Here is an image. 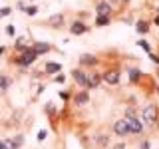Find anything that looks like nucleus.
Wrapping results in <instances>:
<instances>
[{
  "instance_id": "24",
  "label": "nucleus",
  "mask_w": 159,
  "mask_h": 149,
  "mask_svg": "<svg viewBox=\"0 0 159 149\" xmlns=\"http://www.w3.org/2000/svg\"><path fill=\"white\" fill-rule=\"evenodd\" d=\"M137 46H139V48H143V50H147V52H149V44L145 42V40H137Z\"/></svg>"
},
{
  "instance_id": "29",
  "label": "nucleus",
  "mask_w": 159,
  "mask_h": 149,
  "mask_svg": "<svg viewBox=\"0 0 159 149\" xmlns=\"http://www.w3.org/2000/svg\"><path fill=\"white\" fill-rule=\"evenodd\" d=\"M139 149H149V141H143L141 145H139Z\"/></svg>"
},
{
  "instance_id": "35",
  "label": "nucleus",
  "mask_w": 159,
  "mask_h": 149,
  "mask_svg": "<svg viewBox=\"0 0 159 149\" xmlns=\"http://www.w3.org/2000/svg\"><path fill=\"white\" fill-rule=\"evenodd\" d=\"M153 24H157V26H159V16H157V18H155V22H153Z\"/></svg>"
},
{
  "instance_id": "21",
  "label": "nucleus",
  "mask_w": 159,
  "mask_h": 149,
  "mask_svg": "<svg viewBox=\"0 0 159 149\" xmlns=\"http://www.w3.org/2000/svg\"><path fill=\"white\" fill-rule=\"evenodd\" d=\"M12 141H14V145H16V147H20L24 143V137L22 135H16V137H12Z\"/></svg>"
},
{
  "instance_id": "34",
  "label": "nucleus",
  "mask_w": 159,
  "mask_h": 149,
  "mask_svg": "<svg viewBox=\"0 0 159 149\" xmlns=\"http://www.w3.org/2000/svg\"><path fill=\"white\" fill-rule=\"evenodd\" d=\"M0 149H4V141H2V139H0Z\"/></svg>"
},
{
  "instance_id": "9",
  "label": "nucleus",
  "mask_w": 159,
  "mask_h": 149,
  "mask_svg": "<svg viewBox=\"0 0 159 149\" xmlns=\"http://www.w3.org/2000/svg\"><path fill=\"white\" fill-rule=\"evenodd\" d=\"M109 12H111V4H109V2H99L96 6V14H98V16H109Z\"/></svg>"
},
{
  "instance_id": "7",
  "label": "nucleus",
  "mask_w": 159,
  "mask_h": 149,
  "mask_svg": "<svg viewBox=\"0 0 159 149\" xmlns=\"http://www.w3.org/2000/svg\"><path fill=\"white\" fill-rule=\"evenodd\" d=\"M64 14H54V16H50L48 18V26H52V28H60V26H64Z\"/></svg>"
},
{
  "instance_id": "31",
  "label": "nucleus",
  "mask_w": 159,
  "mask_h": 149,
  "mask_svg": "<svg viewBox=\"0 0 159 149\" xmlns=\"http://www.w3.org/2000/svg\"><path fill=\"white\" fill-rule=\"evenodd\" d=\"M111 149H125V145H123V143H119V145H113Z\"/></svg>"
},
{
  "instance_id": "20",
  "label": "nucleus",
  "mask_w": 159,
  "mask_h": 149,
  "mask_svg": "<svg viewBox=\"0 0 159 149\" xmlns=\"http://www.w3.org/2000/svg\"><path fill=\"white\" fill-rule=\"evenodd\" d=\"M24 10H26V14H30V16H36V14H38V6H28Z\"/></svg>"
},
{
  "instance_id": "3",
  "label": "nucleus",
  "mask_w": 159,
  "mask_h": 149,
  "mask_svg": "<svg viewBox=\"0 0 159 149\" xmlns=\"http://www.w3.org/2000/svg\"><path fill=\"white\" fill-rule=\"evenodd\" d=\"M125 123H127L129 133H141V131H143V123H141V119H137L135 115L125 117Z\"/></svg>"
},
{
  "instance_id": "10",
  "label": "nucleus",
  "mask_w": 159,
  "mask_h": 149,
  "mask_svg": "<svg viewBox=\"0 0 159 149\" xmlns=\"http://www.w3.org/2000/svg\"><path fill=\"white\" fill-rule=\"evenodd\" d=\"M99 82H102V76H99V74H89L88 76V86L86 88H89V89H96L98 86H99Z\"/></svg>"
},
{
  "instance_id": "4",
  "label": "nucleus",
  "mask_w": 159,
  "mask_h": 149,
  "mask_svg": "<svg viewBox=\"0 0 159 149\" xmlns=\"http://www.w3.org/2000/svg\"><path fill=\"white\" fill-rule=\"evenodd\" d=\"M103 82L109 84V86L119 84V72L117 70H107V72H103Z\"/></svg>"
},
{
  "instance_id": "33",
  "label": "nucleus",
  "mask_w": 159,
  "mask_h": 149,
  "mask_svg": "<svg viewBox=\"0 0 159 149\" xmlns=\"http://www.w3.org/2000/svg\"><path fill=\"white\" fill-rule=\"evenodd\" d=\"M4 52H6V48H4V46H0V56H2Z\"/></svg>"
},
{
  "instance_id": "2",
  "label": "nucleus",
  "mask_w": 159,
  "mask_h": 149,
  "mask_svg": "<svg viewBox=\"0 0 159 149\" xmlns=\"http://www.w3.org/2000/svg\"><path fill=\"white\" fill-rule=\"evenodd\" d=\"M36 58H38L36 52H34L32 48H26V50H24V52L16 58V64H18V66H24V68H26V66H30V64L36 62Z\"/></svg>"
},
{
  "instance_id": "32",
  "label": "nucleus",
  "mask_w": 159,
  "mask_h": 149,
  "mask_svg": "<svg viewBox=\"0 0 159 149\" xmlns=\"http://www.w3.org/2000/svg\"><path fill=\"white\" fill-rule=\"evenodd\" d=\"M119 2H123V0H109V4H119Z\"/></svg>"
},
{
  "instance_id": "23",
  "label": "nucleus",
  "mask_w": 159,
  "mask_h": 149,
  "mask_svg": "<svg viewBox=\"0 0 159 149\" xmlns=\"http://www.w3.org/2000/svg\"><path fill=\"white\" fill-rule=\"evenodd\" d=\"M4 149H18V147L14 145L12 139H6V141H4Z\"/></svg>"
},
{
  "instance_id": "16",
  "label": "nucleus",
  "mask_w": 159,
  "mask_h": 149,
  "mask_svg": "<svg viewBox=\"0 0 159 149\" xmlns=\"http://www.w3.org/2000/svg\"><path fill=\"white\" fill-rule=\"evenodd\" d=\"M8 86H10V79H8L6 76H0V93H4V92H6Z\"/></svg>"
},
{
  "instance_id": "17",
  "label": "nucleus",
  "mask_w": 159,
  "mask_h": 149,
  "mask_svg": "<svg viewBox=\"0 0 159 149\" xmlns=\"http://www.w3.org/2000/svg\"><path fill=\"white\" fill-rule=\"evenodd\" d=\"M109 24V16H98L96 18V26H107Z\"/></svg>"
},
{
  "instance_id": "15",
  "label": "nucleus",
  "mask_w": 159,
  "mask_h": 149,
  "mask_svg": "<svg viewBox=\"0 0 159 149\" xmlns=\"http://www.w3.org/2000/svg\"><path fill=\"white\" fill-rule=\"evenodd\" d=\"M135 30L139 34H145L147 30H149V22H145V20H141V22H137V26H135Z\"/></svg>"
},
{
  "instance_id": "14",
  "label": "nucleus",
  "mask_w": 159,
  "mask_h": 149,
  "mask_svg": "<svg viewBox=\"0 0 159 149\" xmlns=\"http://www.w3.org/2000/svg\"><path fill=\"white\" fill-rule=\"evenodd\" d=\"M60 70H62V66L56 64V62H48L46 64V72L48 74H56V72H60Z\"/></svg>"
},
{
  "instance_id": "11",
  "label": "nucleus",
  "mask_w": 159,
  "mask_h": 149,
  "mask_svg": "<svg viewBox=\"0 0 159 149\" xmlns=\"http://www.w3.org/2000/svg\"><path fill=\"white\" fill-rule=\"evenodd\" d=\"M32 50L36 52V56H42V54L50 52V46H48V44H44V42H34L32 44Z\"/></svg>"
},
{
  "instance_id": "13",
  "label": "nucleus",
  "mask_w": 159,
  "mask_h": 149,
  "mask_svg": "<svg viewBox=\"0 0 159 149\" xmlns=\"http://www.w3.org/2000/svg\"><path fill=\"white\" fill-rule=\"evenodd\" d=\"M98 64V58L96 56H89V54H86V56L80 58V66H96Z\"/></svg>"
},
{
  "instance_id": "25",
  "label": "nucleus",
  "mask_w": 159,
  "mask_h": 149,
  "mask_svg": "<svg viewBox=\"0 0 159 149\" xmlns=\"http://www.w3.org/2000/svg\"><path fill=\"white\" fill-rule=\"evenodd\" d=\"M12 12V8H2L0 10V18H4V16H8V14Z\"/></svg>"
},
{
  "instance_id": "28",
  "label": "nucleus",
  "mask_w": 159,
  "mask_h": 149,
  "mask_svg": "<svg viewBox=\"0 0 159 149\" xmlns=\"http://www.w3.org/2000/svg\"><path fill=\"white\" fill-rule=\"evenodd\" d=\"M6 34H8V36H14V26H8L6 28Z\"/></svg>"
},
{
  "instance_id": "26",
  "label": "nucleus",
  "mask_w": 159,
  "mask_h": 149,
  "mask_svg": "<svg viewBox=\"0 0 159 149\" xmlns=\"http://www.w3.org/2000/svg\"><path fill=\"white\" fill-rule=\"evenodd\" d=\"M46 135H48V131H44V129H42V131L38 133V139H40V141H44V139H46Z\"/></svg>"
},
{
  "instance_id": "8",
  "label": "nucleus",
  "mask_w": 159,
  "mask_h": 149,
  "mask_svg": "<svg viewBox=\"0 0 159 149\" xmlns=\"http://www.w3.org/2000/svg\"><path fill=\"white\" fill-rule=\"evenodd\" d=\"M70 32H72L74 36H80V34H86L88 32V26L84 22H74L72 26H70Z\"/></svg>"
},
{
  "instance_id": "27",
  "label": "nucleus",
  "mask_w": 159,
  "mask_h": 149,
  "mask_svg": "<svg viewBox=\"0 0 159 149\" xmlns=\"http://www.w3.org/2000/svg\"><path fill=\"white\" fill-rule=\"evenodd\" d=\"M56 82H58V84H64V82H66V78L60 74V76H56Z\"/></svg>"
},
{
  "instance_id": "30",
  "label": "nucleus",
  "mask_w": 159,
  "mask_h": 149,
  "mask_svg": "<svg viewBox=\"0 0 159 149\" xmlns=\"http://www.w3.org/2000/svg\"><path fill=\"white\" fill-rule=\"evenodd\" d=\"M149 56H151V60H153L155 64H159V56H155V54H149Z\"/></svg>"
},
{
  "instance_id": "19",
  "label": "nucleus",
  "mask_w": 159,
  "mask_h": 149,
  "mask_svg": "<svg viewBox=\"0 0 159 149\" xmlns=\"http://www.w3.org/2000/svg\"><path fill=\"white\" fill-rule=\"evenodd\" d=\"M14 48H16L18 52H24V50H26V46H24V38H18L16 42H14Z\"/></svg>"
},
{
  "instance_id": "36",
  "label": "nucleus",
  "mask_w": 159,
  "mask_h": 149,
  "mask_svg": "<svg viewBox=\"0 0 159 149\" xmlns=\"http://www.w3.org/2000/svg\"><path fill=\"white\" fill-rule=\"evenodd\" d=\"M123 2H129V0H123Z\"/></svg>"
},
{
  "instance_id": "22",
  "label": "nucleus",
  "mask_w": 159,
  "mask_h": 149,
  "mask_svg": "<svg viewBox=\"0 0 159 149\" xmlns=\"http://www.w3.org/2000/svg\"><path fill=\"white\" fill-rule=\"evenodd\" d=\"M96 141L99 143V145H106V143H107V135H96Z\"/></svg>"
},
{
  "instance_id": "5",
  "label": "nucleus",
  "mask_w": 159,
  "mask_h": 149,
  "mask_svg": "<svg viewBox=\"0 0 159 149\" xmlns=\"http://www.w3.org/2000/svg\"><path fill=\"white\" fill-rule=\"evenodd\" d=\"M113 133L116 135H129V129H127V123H125V119H117L116 123H113Z\"/></svg>"
},
{
  "instance_id": "6",
  "label": "nucleus",
  "mask_w": 159,
  "mask_h": 149,
  "mask_svg": "<svg viewBox=\"0 0 159 149\" xmlns=\"http://www.w3.org/2000/svg\"><path fill=\"white\" fill-rule=\"evenodd\" d=\"M72 78L76 79V84H80L82 88H86V86H88V74H86V72H80V70H74V72H72Z\"/></svg>"
},
{
  "instance_id": "12",
  "label": "nucleus",
  "mask_w": 159,
  "mask_h": 149,
  "mask_svg": "<svg viewBox=\"0 0 159 149\" xmlns=\"http://www.w3.org/2000/svg\"><path fill=\"white\" fill-rule=\"evenodd\" d=\"M88 102H89L88 92H78L76 96H74V103H78V106H86Z\"/></svg>"
},
{
  "instance_id": "18",
  "label": "nucleus",
  "mask_w": 159,
  "mask_h": 149,
  "mask_svg": "<svg viewBox=\"0 0 159 149\" xmlns=\"http://www.w3.org/2000/svg\"><path fill=\"white\" fill-rule=\"evenodd\" d=\"M139 78H141V72H139V70H129V79H131V82H137Z\"/></svg>"
},
{
  "instance_id": "1",
  "label": "nucleus",
  "mask_w": 159,
  "mask_h": 149,
  "mask_svg": "<svg viewBox=\"0 0 159 149\" xmlns=\"http://www.w3.org/2000/svg\"><path fill=\"white\" fill-rule=\"evenodd\" d=\"M141 123H147V125H155L157 123V107L155 106H145L141 111Z\"/></svg>"
}]
</instances>
